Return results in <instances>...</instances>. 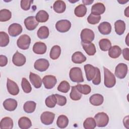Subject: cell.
Segmentation results:
<instances>
[{
	"label": "cell",
	"mask_w": 129,
	"mask_h": 129,
	"mask_svg": "<svg viewBox=\"0 0 129 129\" xmlns=\"http://www.w3.org/2000/svg\"><path fill=\"white\" fill-rule=\"evenodd\" d=\"M104 84L107 88H112L116 84L115 77L108 69L103 67Z\"/></svg>",
	"instance_id": "1"
},
{
	"label": "cell",
	"mask_w": 129,
	"mask_h": 129,
	"mask_svg": "<svg viewBox=\"0 0 129 129\" xmlns=\"http://www.w3.org/2000/svg\"><path fill=\"white\" fill-rule=\"evenodd\" d=\"M69 76L71 81L76 83H81L84 81V78L81 69L79 67H74L70 70Z\"/></svg>",
	"instance_id": "2"
},
{
	"label": "cell",
	"mask_w": 129,
	"mask_h": 129,
	"mask_svg": "<svg viewBox=\"0 0 129 129\" xmlns=\"http://www.w3.org/2000/svg\"><path fill=\"white\" fill-rule=\"evenodd\" d=\"M96 125L98 127H104L106 126L109 122L108 115L103 112L97 113L94 116Z\"/></svg>",
	"instance_id": "3"
},
{
	"label": "cell",
	"mask_w": 129,
	"mask_h": 129,
	"mask_svg": "<svg viewBox=\"0 0 129 129\" xmlns=\"http://www.w3.org/2000/svg\"><path fill=\"white\" fill-rule=\"evenodd\" d=\"M31 43V38L27 34H23L19 37L17 41V46L21 49L26 50L29 48Z\"/></svg>",
	"instance_id": "4"
},
{
	"label": "cell",
	"mask_w": 129,
	"mask_h": 129,
	"mask_svg": "<svg viewBox=\"0 0 129 129\" xmlns=\"http://www.w3.org/2000/svg\"><path fill=\"white\" fill-rule=\"evenodd\" d=\"M94 32L89 29L85 28L82 30L81 33V39L82 42L85 43L91 42L94 39Z\"/></svg>",
	"instance_id": "5"
},
{
	"label": "cell",
	"mask_w": 129,
	"mask_h": 129,
	"mask_svg": "<svg viewBox=\"0 0 129 129\" xmlns=\"http://www.w3.org/2000/svg\"><path fill=\"white\" fill-rule=\"evenodd\" d=\"M71 27V23L67 20L58 21L55 24V28L59 32L65 33L68 32Z\"/></svg>",
	"instance_id": "6"
},
{
	"label": "cell",
	"mask_w": 129,
	"mask_h": 129,
	"mask_svg": "<svg viewBox=\"0 0 129 129\" xmlns=\"http://www.w3.org/2000/svg\"><path fill=\"white\" fill-rule=\"evenodd\" d=\"M128 71L127 66L124 63H118L115 69V75L118 78L122 79L125 77Z\"/></svg>",
	"instance_id": "7"
},
{
	"label": "cell",
	"mask_w": 129,
	"mask_h": 129,
	"mask_svg": "<svg viewBox=\"0 0 129 129\" xmlns=\"http://www.w3.org/2000/svg\"><path fill=\"white\" fill-rule=\"evenodd\" d=\"M49 66L48 61L45 58H39L35 61L34 64L35 69L40 72L46 71Z\"/></svg>",
	"instance_id": "8"
},
{
	"label": "cell",
	"mask_w": 129,
	"mask_h": 129,
	"mask_svg": "<svg viewBox=\"0 0 129 129\" xmlns=\"http://www.w3.org/2000/svg\"><path fill=\"white\" fill-rule=\"evenodd\" d=\"M42 82L45 88L47 89H51L56 85L57 80L56 77L54 76L46 75L43 78Z\"/></svg>",
	"instance_id": "9"
},
{
	"label": "cell",
	"mask_w": 129,
	"mask_h": 129,
	"mask_svg": "<svg viewBox=\"0 0 129 129\" xmlns=\"http://www.w3.org/2000/svg\"><path fill=\"white\" fill-rule=\"evenodd\" d=\"M55 117L54 113L49 111L43 112L40 116L42 123L45 125H50L52 123Z\"/></svg>",
	"instance_id": "10"
},
{
	"label": "cell",
	"mask_w": 129,
	"mask_h": 129,
	"mask_svg": "<svg viewBox=\"0 0 129 129\" xmlns=\"http://www.w3.org/2000/svg\"><path fill=\"white\" fill-rule=\"evenodd\" d=\"M38 23L39 22L34 16H29L24 20V24L26 29L30 31L34 30L38 25Z\"/></svg>",
	"instance_id": "11"
},
{
	"label": "cell",
	"mask_w": 129,
	"mask_h": 129,
	"mask_svg": "<svg viewBox=\"0 0 129 129\" xmlns=\"http://www.w3.org/2000/svg\"><path fill=\"white\" fill-rule=\"evenodd\" d=\"M26 61L25 56L18 51L13 55L12 58V62L16 66L21 67L23 66Z\"/></svg>",
	"instance_id": "12"
},
{
	"label": "cell",
	"mask_w": 129,
	"mask_h": 129,
	"mask_svg": "<svg viewBox=\"0 0 129 129\" xmlns=\"http://www.w3.org/2000/svg\"><path fill=\"white\" fill-rule=\"evenodd\" d=\"M7 87L8 92L12 95H17L19 93V88L18 85L9 78L7 79Z\"/></svg>",
	"instance_id": "13"
},
{
	"label": "cell",
	"mask_w": 129,
	"mask_h": 129,
	"mask_svg": "<svg viewBox=\"0 0 129 129\" xmlns=\"http://www.w3.org/2000/svg\"><path fill=\"white\" fill-rule=\"evenodd\" d=\"M23 30L22 26L18 23H13L8 28V33L10 36L16 37L20 35Z\"/></svg>",
	"instance_id": "14"
},
{
	"label": "cell",
	"mask_w": 129,
	"mask_h": 129,
	"mask_svg": "<svg viewBox=\"0 0 129 129\" xmlns=\"http://www.w3.org/2000/svg\"><path fill=\"white\" fill-rule=\"evenodd\" d=\"M87 80L88 81L92 80L96 74V67L90 64H85L84 67Z\"/></svg>",
	"instance_id": "15"
},
{
	"label": "cell",
	"mask_w": 129,
	"mask_h": 129,
	"mask_svg": "<svg viewBox=\"0 0 129 129\" xmlns=\"http://www.w3.org/2000/svg\"><path fill=\"white\" fill-rule=\"evenodd\" d=\"M17 101L12 98H8L6 99L3 102V106L4 108L9 111L15 110L17 107Z\"/></svg>",
	"instance_id": "16"
},
{
	"label": "cell",
	"mask_w": 129,
	"mask_h": 129,
	"mask_svg": "<svg viewBox=\"0 0 129 129\" xmlns=\"http://www.w3.org/2000/svg\"><path fill=\"white\" fill-rule=\"evenodd\" d=\"M46 50L47 46L46 44L42 42H37L33 46V51L36 54H44L46 52Z\"/></svg>",
	"instance_id": "17"
},
{
	"label": "cell",
	"mask_w": 129,
	"mask_h": 129,
	"mask_svg": "<svg viewBox=\"0 0 129 129\" xmlns=\"http://www.w3.org/2000/svg\"><path fill=\"white\" fill-rule=\"evenodd\" d=\"M105 11V7L101 3H97L94 4L91 8V13L95 15H100Z\"/></svg>",
	"instance_id": "18"
},
{
	"label": "cell",
	"mask_w": 129,
	"mask_h": 129,
	"mask_svg": "<svg viewBox=\"0 0 129 129\" xmlns=\"http://www.w3.org/2000/svg\"><path fill=\"white\" fill-rule=\"evenodd\" d=\"M29 79L31 83L35 88L38 89L41 87L42 80L39 75L30 72L29 75Z\"/></svg>",
	"instance_id": "19"
},
{
	"label": "cell",
	"mask_w": 129,
	"mask_h": 129,
	"mask_svg": "<svg viewBox=\"0 0 129 129\" xmlns=\"http://www.w3.org/2000/svg\"><path fill=\"white\" fill-rule=\"evenodd\" d=\"M82 45L85 51L89 55H93L96 52V49L95 45L91 43H85L81 42Z\"/></svg>",
	"instance_id": "20"
},
{
	"label": "cell",
	"mask_w": 129,
	"mask_h": 129,
	"mask_svg": "<svg viewBox=\"0 0 129 129\" xmlns=\"http://www.w3.org/2000/svg\"><path fill=\"white\" fill-rule=\"evenodd\" d=\"M98 30L100 33L103 35H108L111 31V24L107 22H103L101 23L98 27Z\"/></svg>",
	"instance_id": "21"
},
{
	"label": "cell",
	"mask_w": 129,
	"mask_h": 129,
	"mask_svg": "<svg viewBox=\"0 0 129 129\" xmlns=\"http://www.w3.org/2000/svg\"><path fill=\"white\" fill-rule=\"evenodd\" d=\"M90 102L94 106L101 105L104 101L103 96L100 94H94L91 96L89 99Z\"/></svg>",
	"instance_id": "22"
},
{
	"label": "cell",
	"mask_w": 129,
	"mask_h": 129,
	"mask_svg": "<svg viewBox=\"0 0 129 129\" xmlns=\"http://www.w3.org/2000/svg\"><path fill=\"white\" fill-rule=\"evenodd\" d=\"M86 57L80 51H76L72 56V60L75 63H82L86 60Z\"/></svg>",
	"instance_id": "23"
},
{
	"label": "cell",
	"mask_w": 129,
	"mask_h": 129,
	"mask_svg": "<svg viewBox=\"0 0 129 129\" xmlns=\"http://www.w3.org/2000/svg\"><path fill=\"white\" fill-rule=\"evenodd\" d=\"M114 28L115 32L119 35H122L125 30V23L121 20H117L114 23Z\"/></svg>",
	"instance_id": "24"
},
{
	"label": "cell",
	"mask_w": 129,
	"mask_h": 129,
	"mask_svg": "<svg viewBox=\"0 0 129 129\" xmlns=\"http://www.w3.org/2000/svg\"><path fill=\"white\" fill-rule=\"evenodd\" d=\"M13 121L12 119L9 117H5L1 121L0 128L1 129H11L13 127Z\"/></svg>",
	"instance_id": "25"
},
{
	"label": "cell",
	"mask_w": 129,
	"mask_h": 129,
	"mask_svg": "<svg viewBox=\"0 0 129 129\" xmlns=\"http://www.w3.org/2000/svg\"><path fill=\"white\" fill-rule=\"evenodd\" d=\"M18 125L21 129H28L32 126V122L29 118L23 116L19 119Z\"/></svg>",
	"instance_id": "26"
},
{
	"label": "cell",
	"mask_w": 129,
	"mask_h": 129,
	"mask_svg": "<svg viewBox=\"0 0 129 129\" xmlns=\"http://www.w3.org/2000/svg\"><path fill=\"white\" fill-rule=\"evenodd\" d=\"M53 9L57 13H62L66 9V5L62 1H56L53 4Z\"/></svg>",
	"instance_id": "27"
},
{
	"label": "cell",
	"mask_w": 129,
	"mask_h": 129,
	"mask_svg": "<svg viewBox=\"0 0 129 129\" xmlns=\"http://www.w3.org/2000/svg\"><path fill=\"white\" fill-rule=\"evenodd\" d=\"M122 53V50L119 46L114 45L111 46L108 50L109 56L112 58H116L118 57Z\"/></svg>",
	"instance_id": "28"
},
{
	"label": "cell",
	"mask_w": 129,
	"mask_h": 129,
	"mask_svg": "<svg viewBox=\"0 0 129 129\" xmlns=\"http://www.w3.org/2000/svg\"><path fill=\"white\" fill-rule=\"evenodd\" d=\"M69 124V119L64 115H59L56 120V125L60 128H66Z\"/></svg>",
	"instance_id": "29"
},
{
	"label": "cell",
	"mask_w": 129,
	"mask_h": 129,
	"mask_svg": "<svg viewBox=\"0 0 129 129\" xmlns=\"http://www.w3.org/2000/svg\"><path fill=\"white\" fill-rule=\"evenodd\" d=\"M35 18L38 22L44 23L48 20L49 15L45 11L40 10L36 14Z\"/></svg>",
	"instance_id": "30"
},
{
	"label": "cell",
	"mask_w": 129,
	"mask_h": 129,
	"mask_svg": "<svg viewBox=\"0 0 129 129\" xmlns=\"http://www.w3.org/2000/svg\"><path fill=\"white\" fill-rule=\"evenodd\" d=\"M36 104L32 101H28L26 102L23 105V109L25 112L28 113L33 112L36 108Z\"/></svg>",
	"instance_id": "31"
},
{
	"label": "cell",
	"mask_w": 129,
	"mask_h": 129,
	"mask_svg": "<svg viewBox=\"0 0 129 129\" xmlns=\"http://www.w3.org/2000/svg\"><path fill=\"white\" fill-rule=\"evenodd\" d=\"M37 36L41 39L47 38L49 34V29L47 27L43 26L40 27L37 31Z\"/></svg>",
	"instance_id": "32"
},
{
	"label": "cell",
	"mask_w": 129,
	"mask_h": 129,
	"mask_svg": "<svg viewBox=\"0 0 129 129\" xmlns=\"http://www.w3.org/2000/svg\"><path fill=\"white\" fill-rule=\"evenodd\" d=\"M87 13V8L86 6L83 5L81 4L77 7H76L74 10L75 15L79 18L83 17Z\"/></svg>",
	"instance_id": "33"
},
{
	"label": "cell",
	"mask_w": 129,
	"mask_h": 129,
	"mask_svg": "<svg viewBox=\"0 0 129 129\" xmlns=\"http://www.w3.org/2000/svg\"><path fill=\"white\" fill-rule=\"evenodd\" d=\"M61 53V48L58 45L53 46L50 51L49 56L53 60L57 59Z\"/></svg>",
	"instance_id": "34"
},
{
	"label": "cell",
	"mask_w": 129,
	"mask_h": 129,
	"mask_svg": "<svg viewBox=\"0 0 129 129\" xmlns=\"http://www.w3.org/2000/svg\"><path fill=\"white\" fill-rule=\"evenodd\" d=\"M99 46L101 50L104 51H106L109 50L111 47V43L109 39L103 38L100 40L99 42Z\"/></svg>",
	"instance_id": "35"
},
{
	"label": "cell",
	"mask_w": 129,
	"mask_h": 129,
	"mask_svg": "<svg viewBox=\"0 0 129 129\" xmlns=\"http://www.w3.org/2000/svg\"><path fill=\"white\" fill-rule=\"evenodd\" d=\"M12 17V13L8 9H2L0 11V21L6 22Z\"/></svg>",
	"instance_id": "36"
},
{
	"label": "cell",
	"mask_w": 129,
	"mask_h": 129,
	"mask_svg": "<svg viewBox=\"0 0 129 129\" xmlns=\"http://www.w3.org/2000/svg\"><path fill=\"white\" fill-rule=\"evenodd\" d=\"M71 99L73 100L77 101L80 100L82 97V94L78 90L76 86H72L71 91L70 94Z\"/></svg>",
	"instance_id": "37"
},
{
	"label": "cell",
	"mask_w": 129,
	"mask_h": 129,
	"mask_svg": "<svg viewBox=\"0 0 129 129\" xmlns=\"http://www.w3.org/2000/svg\"><path fill=\"white\" fill-rule=\"evenodd\" d=\"M83 126L85 129H94L96 126V121L92 117L87 118L83 122Z\"/></svg>",
	"instance_id": "38"
},
{
	"label": "cell",
	"mask_w": 129,
	"mask_h": 129,
	"mask_svg": "<svg viewBox=\"0 0 129 129\" xmlns=\"http://www.w3.org/2000/svg\"><path fill=\"white\" fill-rule=\"evenodd\" d=\"M45 103L46 106L49 108H53L55 107L57 103V99L55 94H52L48 96L45 99Z\"/></svg>",
	"instance_id": "39"
},
{
	"label": "cell",
	"mask_w": 129,
	"mask_h": 129,
	"mask_svg": "<svg viewBox=\"0 0 129 129\" xmlns=\"http://www.w3.org/2000/svg\"><path fill=\"white\" fill-rule=\"evenodd\" d=\"M9 43V36L8 34L3 31L0 32V46L5 47Z\"/></svg>",
	"instance_id": "40"
},
{
	"label": "cell",
	"mask_w": 129,
	"mask_h": 129,
	"mask_svg": "<svg viewBox=\"0 0 129 129\" xmlns=\"http://www.w3.org/2000/svg\"><path fill=\"white\" fill-rule=\"evenodd\" d=\"M78 90L80 91L81 94L84 95L89 94L91 91V88L90 86L88 85H82L78 84L76 86Z\"/></svg>",
	"instance_id": "41"
},
{
	"label": "cell",
	"mask_w": 129,
	"mask_h": 129,
	"mask_svg": "<svg viewBox=\"0 0 129 129\" xmlns=\"http://www.w3.org/2000/svg\"><path fill=\"white\" fill-rule=\"evenodd\" d=\"M57 90L60 92L66 93L70 89V85L66 81H62L57 87Z\"/></svg>",
	"instance_id": "42"
},
{
	"label": "cell",
	"mask_w": 129,
	"mask_h": 129,
	"mask_svg": "<svg viewBox=\"0 0 129 129\" xmlns=\"http://www.w3.org/2000/svg\"><path fill=\"white\" fill-rule=\"evenodd\" d=\"M21 86L23 91L26 93H29L32 90V88L30 84L25 78H22Z\"/></svg>",
	"instance_id": "43"
},
{
	"label": "cell",
	"mask_w": 129,
	"mask_h": 129,
	"mask_svg": "<svg viewBox=\"0 0 129 129\" xmlns=\"http://www.w3.org/2000/svg\"><path fill=\"white\" fill-rule=\"evenodd\" d=\"M101 20V16L100 15H95L91 13L87 18L88 22L92 25L98 24Z\"/></svg>",
	"instance_id": "44"
},
{
	"label": "cell",
	"mask_w": 129,
	"mask_h": 129,
	"mask_svg": "<svg viewBox=\"0 0 129 129\" xmlns=\"http://www.w3.org/2000/svg\"><path fill=\"white\" fill-rule=\"evenodd\" d=\"M92 83L94 85H98L101 82V74L99 69L96 67V74L95 77L92 79Z\"/></svg>",
	"instance_id": "45"
},
{
	"label": "cell",
	"mask_w": 129,
	"mask_h": 129,
	"mask_svg": "<svg viewBox=\"0 0 129 129\" xmlns=\"http://www.w3.org/2000/svg\"><path fill=\"white\" fill-rule=\"evenodd\" d=\"M57 99V104L59 106H64L67 103V98L66 97L59 95L58 94H55Z\"/></svg>",
	"instance_id": "46"
},
{
	"label": "cell",
	"mask_w": 129,
	"mask_h": 129,
	"mask_svg": "<svg viewBox=\"0 0 129 129\" xmlns=\"http://www.w3.org/2000/svg\"><path fill=\"white\" fill-rule=\"evenodd\" d=\"M33 1L22 0L21 1V7L24 11H27L30 9L31 4L33 3Z\"/></svg>",
	"instance_id": "47"
},
{
	"label": "cell",
	"mask_w": 129,
	"mask_h": 129,
	"mask_svg": "<svg viewBox=\"0 0 129 129\" xmlns=\"http://www.w3.org/2000/svg\"><path fill=\"white\" fill-rule=\"evenodd\" d=\"M8 63V58L4 55H0V66L4 67L6 66Z\"/></svg>",
	"instance_id": "48"
},
{
	"label": "cell",
	"mask_w": 129,
	"mask_h": 129,
	"mask_svg": "<svg viewBox=\"0 0 129 129\" xmlns=\"http://www.w3.org/2000/svg\"><path fill=\"white\" fill-rule=\"evenodd\" d=\"M128 52L129 50L128 48H125L123 49L122 50V54L124 58L126 60H129V56H128Z\"/></svg>",
	"instance_id": "49"
},
{
	"label": "cell",
	"mask_w": 129,
	"mask_h": 129,
	"mask_svg": "<svg viewBox=\"0 0 129 129\" xmlns=\"http://www.w3.org/2000/svg\"><path fill=\"white\" fill-rule=\"evenodd\" d=\"M123 123L124 124V126L127 128H129V119H128V115H127L125 116L123 120Z\"/></svg>",
	"instance_id": "50"
},
{
	"label": "cell",
	"mask_w": 129,
	"mask_h": 129,
	"mask_svg": "<svg viewBox=\"0 0 129 129\" xmlns=\"http://www.w3.org/2000/svg\"><path fill=\"white\" fill-rule=\"evenodd\" d=\"M93 2H94V1L93 0V1H88V0H87V1H82V2H83V3L84 4V5H91L92 3H93Z\"/></svg>",
	"instance_id": "51"
},
{
	"label": "cell",
	"mask_w": 129,
	"mask_h": 129,
	"mask_svg": "<svg viewBox=\"0 0 129 129\" xmlns=\"http://www.w3.org/2000/svg\"><path fill=\"white\" fill-rule=\"evenodd\" d=\"M129 7H127L126 9L124 10V15H125L126 17H129Z\"/></svg>",
	"instance_id": "52"
},
{
	"label": "cell",
	"mask_w": 129,
	"mask_h": 129,
	"mask_svg": "<svg viewBox=\"0 0 129 129\" xmlns=\"http://www.w3.org/2000/svg\"><path fill=\"white\" fill-rule=\"evenodd\" d=\"M128 2V1H126V2H125V1H121V2H119L118 1V2L119 3H120L121 4H123L124 3H127Z\"/></svg>",
	"instance_id": "53"
}]
</instances>
